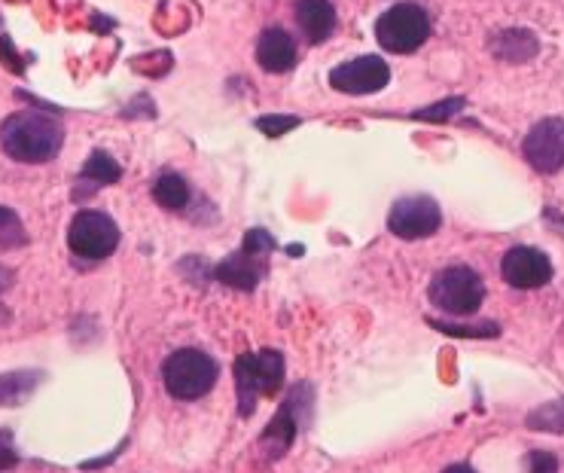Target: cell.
Listing matches in <instances>:
<instances>
[{"label":"cell","instance_id":"obj_13","mask_svg":"<svg viewBox=\"0 0 564 473\" xmlns=\"http://www.w3.org/2000/svg\"><path fill=\"white\" fill-rule=\"evenodd\" d=\"M293 16L308 43H324L336 31V10L330 0H296Z\"/></svg>","mask_w":564,"mask_h":473},{"label":"cell","instance_id":"obj_10","mask_svg":"<svg viewBox=\"0 0 564 473\" xmlns=\"http://www.w3.org/2000/svg\"><path fill=\"white\" fill-rule=\"evenodd\" d=\"M500 275H504L510 287L537 290L552 281V260L537 248L519 245V248H510L504 260H500Z\"/></svg>","mask_w":564,"mask_h":473},{"label":"cell","instance_id":"obj_2","mask_svg":"<svg viewBox=\"0 0 564 473\" xmlns=\"http://www.w3.org/2000/svg\"><path fill=\"white\" fill-rule=\"evenodd\" d=\"M235 394L241 419H250L260 397H272L284 385V354L275 348L244 351L235 358Z\"/></svg>","mask_w":564,"mask_h":473},{"label":"cell","instance_id":"obj_28","mask_svg":"<svg viewBox=\"0 0 564 473\" xmlns=\"http://www.w3.org/2000/svg\"><path fill=\"white\" fill-rule=\"evenodd\" d=\"M443 473H476L470 464H452V467H446Z\"/></svg>","mask_w":564,"mask_h":473},{"label":"cell","instance_id":"obj_18","mask_svg":"<svg viewBox=\"0 0 564 473\" xmlns=\"http://www.w3.org/2000/svg\"><path fill=\"white\" fill-rule=\"evenodd\" d=\"M119 177H122L119 162H116L110 153H104V150H95V153L86 159V165H83V181H89L92 187H107V184H116Z\"/></svg>","mask_w":564,"mask_h":473},{"label":"cell","instance_id":"obj_24","mask_svg":"<svg viewBox=\"0 0 564 473\" xmlns=\"http://www.w3.org/2000/svg\"><path fill=\"white\" fill-rule=\"evenodd\" d=\"M263 135H284V132H293L299 126V116H260L254 123Z\"/></svg>","mask_w":564,"mask_h":473},{"label":"cell","instance_id":"obj_6","mask_svg":"<svg viewBox=\"0 0 564 473\" xmlns=\"http://www.w3.org/2000/svg\"><path fill=\"white\" fill-rule=\"evenodd\" d=\"M68 248L83 260H107L119 248V226L104 211H80L68 229Z\"/></svg>","mask_w":564,"mask_h":473},{"label":"cell","instance_id":"obj_11","mask_svg":"<svg viewBox=\"0 0 564 473\" xmlns=\"http://www.w3.org/2000/svg\"><path fill=\"white\" fill-rule=\"evenodd\" d=\"M299 425H302V422L296 419V412L284 403V406L275 412V419L266 425V431L260 434V440H257V455H260V461L272 464V461L284 458V455L290 452V446H293V437H296Z\"/></svg>","mask_w":564,"mask_h":473},{"label":"cell","instance_id":"obj_7","mask_svg":"<svg viewBox=\"0 0 564 473\" xmlns=\"http://www.w3.org/2000/svg\"><path fill=\"white\" fill-rule=\"evenodd\" d=\"M440 226H443V211L430 196H403L394 202L388 214V229L406 242L427 239Z\"/></svg>","mask_w":564,"mask_h":473},{"label":"cell","instance_id":"obj_15","mask_svg":"<svg viewBox=\"0 0 564 473\" xmlns=\"http://www.w3.org/2000/svg\"><path fill=\"white\" fill-rule=\"evenodd\" d=\"M491 52H494V58H500V62L525 65L540 52V40L528 28H507L491 37Z\"/></svg>","mask_w":564,"mask_h":473},{"label":"cell","instance_id":"obj_27","mask_svg":"<svg viewBox=\"0 0 564 473\" xmlns=\"http://www.w3.org/2000/svg\"><path fill=\"white\" fill-rule=\"evenodd\" d=\"M13 281H16L13 269H7V266H0V293H4V290H10V287H13Z\"/></svg>","mask_w":564,"mask_h":473},{"label":"cell","instance_id":"obj_9","mask_svg":"<svg viewBox=\"0 0 564 473\" xmlns=\"http://www.w3.org/2000/svg\"><path fill=\"white\" fill-rule=\"evenodd\" d=\"M522 153L528 159V165L540 174H555L564 168V120L561 116H549V120H540L525 144Z\"/></svg>","mask_w":564,"mask_h":473},{"label":"cell","instance_id":"obj_16","mask_svg":"<svg viewBox=\"0 0 564 473\" xmlns=\"http://www.w3.org/2000/svg\"><path fill=\"white\" fill-rule=\"evenodd\" d=\"M46 373L40 370H13L0 376V406H22L40 385Z\"/></svg>","mask_w":564,"mask_h":473},{"label":"cell","instance_id":"obj_17","mask_svg":"<svg viewBox=\"0 0 564 473\" xmlns=\"http://www.w3.org/2000/svg\"><path fill=\"white\" fill-rule=\"evenodd\" d=\"M190 196H193V190H190V184H186L180 174H174V171H162V174L156 177V184H153V199H156L162 208H168V211H180V208L190 205Z\"/></svg>","mask_w":564,"mask_h":473},{"label":"cell","instance_id":"obj_3","mask_svg":"<svg viewBox=\"0 0 564 473\" xmlns=\"http://www.w3.org/2000/svg\"><path fill=\"white\" fill-rule=\"evenodd\" d=\"M217 376H220L217 361L199 348L174 351L162 367L165 388L174 400H199L211 394V388L217 385Z\"/></svg>","mask_w":564,"mask_h":473},{"label":"cell","instance_id":"obj_8","mask_svg":"<svg viewBox=\"0 0 564 473\" xmlns=\"http://www.w3.org/2000/svg\"><path fill=\"white\" fill-rule=\"evenodd\" d=\"M391 80V68L382 55H363L330 71V86L345 95H372L385 89Z\"/></svg>","mask_w":564,"mask_h":473},{"label":"cell","instance_id":"obj_14","mask_svg":"<svg viewBox=\"0 0 564 473\" xmlns=\"http://www.w3.org/2000/svg\"><path fill=\"white\" fill-rule=\"evenodd\" d=\"M257 62L269 74H284L296 65V43L284 28H266L257 40Z\"/></svg>","mask_w":564,"mask_h":473},{"label":"cell","instance_id":"obj_25","mask_svg":"<svg viewBox=\"0 0 564 473\" xmlns=\"http://www.w3.org/2000/svg\"><path fill=\"white\" fill-rule=\"evenodd\" d=\"M19 464V452L13 446V431H0V473L4 470H13Z\"/></svg>","mask_w":564,"mask_h":473},{"label":"cell","instance_id":"obj_5","mask_svg":"<svg viewBox=\"0 0 564 473\" xmlns=\"http://www.w3.org/2000/svg\"><path fill=\"white\" fill-rule=\"evenodd\" d=\"M375 37H379L385 52L409 55L421 49L424 40L430 37V19L418 4H394L375 22Z\"/></svg>","mask_w":564,"mask_h":473},{"label":"cell","instance_id":"obj_23","mask_svg":"<svg viewBox=\"0 0 564 473\" xmlns=\"http://www.w3.org/2000/svg\"><path fill=\"white\" fill-rule=\"evenodd\" d=\"M241 248H244L247 254H254V257H269V254L275 251V239H272L266 229H250V232L244 235Z\"/></svg>","mask_w":564,"mask_h":473},{"label":"cell","instance_id":"obj_20","mask_svg":"<svg viewBox=\"0 0 564 473\" xmlns=\"http://www.w3.org/2000/svg\"><path fill=\"white\" fill-rule=\"evenodd\" d=\"M28 245V232L13 208L0 205V251H16Z\"/></svg>","mask_w":564,"mask_h":473},{"label":"cell","instance_id":"obj_12","mask_svg":"<svg viewBox=\"0 0 564 473\" xmlns=\"http://www.w3.org/2000/svg\"><path fill=\"white\" fill-rule=\"evenodd\" d=\"M263 275H266V257H254L244 248L229 254L214 269V278L226 287H235V290H254L263 281Z\"/></svg>","mask_w":564,"mask_h":473},{"label":"cell","instance_id":"obj_26","mask_svg":"<svg viewBox=\"0 0 564 473\" xmlns=\"http://www.w3.org/2000/svg\"><path fill=\"white\" fill-rule=\"evenodd\" d=\"M528 473H558V458L552 452H531Z\"/></svg>","mask_w":564,"mask_h":473},{"label":"cell","instance_id":"obj_22","mask_svg":"<svg viewBox=\"0 0 564 473\" xmlns=\"http://www.w3.org/2000/svg\"><path fill=\"white\" fill-rule=\"evenodd\" d=\"M464 98H446V101H440V104H433V107H421V110H415L412 116L415 120H424V123H446V120H452L455 113H461L464 110Z\"/></svg>","mask_w":564,"mask_h":473},{"label":"cell","instance_id":"obj_4","mask_svg":"<svg viewBox=\"0 0 564 473\" xmlns=\"http://www.w3.org/2000/svg\"><path fill=\"white\" fill-rule=\"evenodd\" d=\"M427 297L440 312L467 318V315L479 312V306L485 300V281L470 266H449L443 272H436Z\"/></svg>","mask_w":564,"mask_h":473},{"label":"cell","instance_id":"obj_21","mask_svg":"<svg viewBox=\"0 0 564 473\" xmlns=\"http://www.w3.org/2000/svg\"><path fill=\"white\" fill-rule=\"evenodd\" d=\"M430 327H436L440 333H449V336H470V339H494L500 333V327L494 321H485V324H449V321H427Z\"/></svg>","mask_w":564,"mask_h":473},{"label":"cell","instance_id":"obj_1","mask_svg":"<svg viewBox=\"0 0 564 473\" xmlns=\"http://www.w3.org/2000/svg\"><path fill=\"white\" fill-rule=\"evenodd\" d=\"M65 144V129H61L52 116L37 110L13 113L10 120L0 126V147L16 162L40 165L58 156Z\"/></svg>","mask_w":564,"mask_h":473},{"label":"cell","instance_id":"obj_19","mask_svg":"<svg viewBox=\"0 0 564 473\" xmlns=\"http://www.w3.org/2000/svg\"><path fill=\"white\" fill-rule=\"evenodd\" d=\"M525 425L531 431H543V434H564V397L543 403L534 412H528Z\"/></svg>","mask_w":564,"mask_h":473}]
</instances>
